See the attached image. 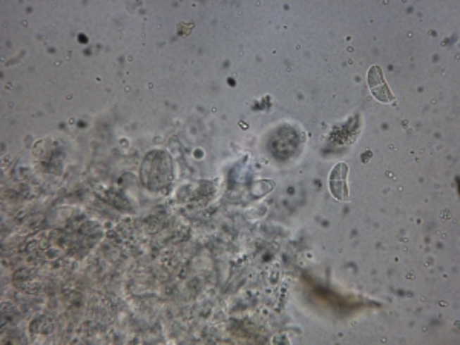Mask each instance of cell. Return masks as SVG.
<instances>
[{"label":"cell","mask_w":460,"mask_h":345,"mask_svg":"<svg viewBox=\"0 0 460 345\" xmlns=\"http://www.w3.org/2000/svg\"><path fill=\"white\" fill-rule=\"evenodd\" d=\"M347 177H349V166L345 163H337L328 175L330 192L340 201H349V186H347Z\"/></svg>","instance_id":"6da1fadb"},{"label":"cell","mask_w":460,"mask_h":345,"mask_svg":"<svg viewBox=\"0 0 460 345\" xmlns=\"http://www.w3.org/2000/svg\"><path fill=\"white\" fill-rule=\"evenodd\" d=\"M367 82H368V88L373 94V97L378 99L382 103H392L394 101V96L390 91L388 84L385 83L384 79V73H382L380 66H371L370 71H368V77H367Z\"/></svg>","instance_id":"7a4b0ae2"}]
</instances>
